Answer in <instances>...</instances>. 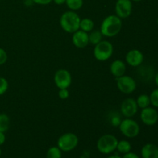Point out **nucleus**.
I'll return each instance as SVG.
<instances>
[{"instance_id": "obj_9", "label": "nucleus", "mask_w": 158, "mask_h": 158, "mask_svg": "<svg viewBox=\"0 0 158 158\" xmlns=\"http://www.w3.org/2000/svg\"><path fill=\"white\" fill-rule=\"evenodd\" d=\"M133 5L131 0H117L115 5L116 15L121 19L128 18L132 13Z\"/></svg>"}, {"instance_id": "obj_12", "label": "nucleus", "mask_w": 158, "mask_h": 158, "mask_svg": "<svg viewBox=\"0 0 158 158\" xmlns=\"http://www.w3.org/2000/svg\"><path fill=\"white\" fill-rule=\"evenodd\" d=\"M125 60L128 65L133 67H137L143 63L144 56L141 51L138 49H131L127 53Z\"/></svg>"}, {"instance_id": "obj_31", "label": "nucleus", "mask_w": 158, "mask_h": 158, "mask_svg": "<svg viewBox=\"0 0 158 158\" xmlns=\"http://www.w3.org/2000/svg\"><path fill=\"white\" fill-rule=\"evenodd\" d=\"M52 2H54L55 4L59 5V6H60V5H63L66 3V0H52Z\"/></svg>"}, {"instance_id": "obj_33", "label": "nucleus", "mask_w": 158, "mask_h": 158, "mask_svg": "<svg viewBox=\"0 0 158 158\" xmlns=\"http://www.w3.org/2000/svg\"><path fill=\"white\" fill-rule=\"evenodd\" d=\"M154 81H155L156 85H157V87H158V72L157 73H156L155 78H154Z\"/></svg>"}, {"instance_id": "obj_20", "label": "nucleus", "mask_w": 158, "mask_h": 158, "mask_svg": "<svg viewBox=\"0 0 158 158\" xmlns=\"http://www.w3.org/2000/svg\"><path fill=\"white\" fill-rule=\"evenodd\" d=\"M117 150L120 153V154H125L127 153L130 152L131 151V144L129 141L127 140H120V141H118V143H117Z\"/></svg>"}, {"instance_id": "obj_29", "label": "nucleus", "mask_w": 158, "mask_h": 158, "mask_svg": "<svg viewBox=\"0 0 158 158\" xmlns=\"http://www.w3.org/2000/svg\"><path fill=\"white\" fill-rule=\"evenodd\" d=\"M120 122H121L120 118L119 117H117V116L113 117L112 120H111V123H112V124L114 125V126H119L120 123Z\"/></svg>"}, {"instance_id": "obj_35", "label": "nucleus", "mask_w": 158, "mask_h": 158, "mask_svg": "<svg viewBox=\"0 0 158 158\" xmlns=\"http://www.w3.org/2000/svg\"><path fill=\"white\" fill-rule=\"evenodd\" d=\"M131 1H133V2H138L142 1V0H131Z\"/></svg>"}, {"instance_id": "obj_11", "label": "nucleus", "mask_w": 158, "mask_h": 158, "mask_svg": "<svg viewBox=\"0 0 158 158\" xmlns=\"http://www.w3.org/2000/svg\"><path fill=\"white\" fill-rule=\"evenodd\" d=\"M140 120L147 126H154L158 121V112L153 107L148 106L142 109L140 112Z\"/></svg>"}, {"instance_id": "obj_16", "label": "nucleus", "mask_w": 158, "mask_h": 158, "mask_svg": "<svg viewBox=\"0 0 158 158\" xmlns=\"http://www.w3.org/2000/svg\"><path fill=\"white\" fill-rule=\"evenodd\" d=\"M94 28V23L92 19L89 18H85L80 20V29L86 32H91Z\"/></svg>"}, {"instance_id": "obj_7", "label": "nucleus", "mask_w": 158, "mask_h": 158, "mask_svg": "<svg viewBox=\"0 0 158 158\" xmlns=\"http://www.w3.org/2000/svg\"><path fill=\"white\" fill-rule=\"evenodd\" d=\"M117 79V86L119 90L125 94H131L135 91L137 83L134 79L130 76H122Z\"/></svg>"}, {"instance_id": "obj_26", "label": "nucleus", "mask_w": 158, "mask_h": 158, "mask_svg": "<svg viewBox=\"0 0 158 158\" xmlns=\"http://www.w3.org/2000/svg\"><path fill=\"white\" fill-rule=\"evenodd\" d=\"M7 53L2 48H0V66L3 65L7 61Z\"/></svg>"}, {"instance_id": "obj_28", "label": "nucleus", "mask_w": 158, "mask_h": 158, "mask_svg": "<svg viewBox=\"0 0 158 158\" xmlns=\"http://www.w3.org/2000/svg\"><path fill=\"white\" fill-rule=\"evenodd\" d=\"M122 158H140V157H139V156L137 155V154H135V153H132L130 151V152L123 154V157Z\"/></svg>"}, {"instance_id": "obj_15", "label": "nucleus", "mask_w": 158, "mask_h": 158, "mask_svg": "<svg viewBox=\"0 0 158 158\" xmlns=\"http://www.w3.org/2000/svg\"><path fill=\"white\" fill-rule=\"evenodd\" d=\"M142 158H158V147L154 143H147L141 149Z\"/></svg>"}, {"instance_id": "obj_25", "label": "nucleus", "mask_w": 158, "mask_h": 158, "mask_svg": "<svg viewBox=\"0 0 158 158\" xmlns=\"http://www.w3.org/2000/svg\"><path fill=\"white\" fill-rule=\"evenodd\" d=\"M58 96L61 100H66L69 98V92L68 91V89H60Z\"/></svg>"}, {"instance_id": "obj_23", "label": "nucleus", "mask_w": 158, "mask_h": 158, "mask_svg": "<svg viewBox=\"0 0 158 158\" xmlns=\"http://www.w3.org/2000/svg\"><path fill=\"white\" fill-rule=\"evenodd\" d=\"M150 100L151 104H152L154 107L158 108V88L154 89L150 94Z\"/></svg>"}, {"instance_id": "obj_17", "label": "nucleus", "mask_w": 158, "mask_h": 158, "mask_svg": "<svg viewBox=\"0 0 158 158\" xmlns=\"http://www.w3.org/2000/svg\"><path fill=\"white\" fill-rule=\"evenodd\" d=\"M88 35H89V43H90L91 44L97 45V43L103 40V35L100 32V30H92L90 33L88 34Z\"/></svg>"}, {"instance_id": "obj_8", "label": "nucleus", "mask_w": 158, "mask_h": 158, "mask_svg": "<svg viewBox=\"0 0 158 158\" xmlns=\"http://www.w3.org/2000/svg\"><path fill=\"white\" fill-rule=\"evenodd\" d=\"M54 83L59 89H68L72 83L70 73L64 69L57 70L54 74Z\"/></svg>"}, {"instance_id": "obj_34", "label": "nucleus", "mask_w": 158, "mask_h": 158, "mask_svg": "<svg viewBox=\"0 0 158 158\" xmlns=\"http://www.w3.org/2000/svg\"><path fill=\"white\" fill-rule=\"evenodd\" d=\"M106 158H122V157H120L119 155H112V156H110V157H108Z\"/></svg>"}, {"instance_id": "obj_32", "label": "nucleus", "mask_w": 158, "mask_h": 158, "mask_svg": "<svg viewBox=\"0 0 158 158\" xmlns=\"http://www.w3.org/2000/svg\"><path fill=\"white\" fill-rule=\"evenodd\" d=\"M32 4H34L32 0H25V5L26 6H32Z\"/></svg>"}, {"instance_id": "obj_27", "label": "nucleus", "mask_w": 158, "mask_h": 158, "mask_svg": "<svg viewBox=\"0 0 158 158\" xmlns=\"http://www.w3.org/2000/svg\"><path fill=\"white\" fill-rule=\"evenodd\" d=\"M35 4L42 5V6H46V5L50 4L52 0H32Z\"/></svg>"}, {"instance_id": "obj_5", "label": "nucleus", "mask_w": 158, "mask_h": 158, "mask_svg": "<svg viewBox=\"0 0 158 158\" xmlns=\"http://www.w3.org/2000/svg\"><path fill=\"white\" fill-rule=\"evenodd\" d=\"M119 129L122 134L128 138H134L138 136L140 134V126L137 121L131 118H126L121 120Z\"/></svg>"}, {"instance_id": "obj_22", "label": "nucleus", "mask_w": 158, "mask_h": 158, "mask_svg": "<svg viewBox=\"0 0 158 158\" xmlns=\"http://www.w3.org/2000/svg\"><path fill=\"white\" fill-rule=\"evenodd\" d=\"M62 151L58 147H52L46 153V158H61Z\"/></svg>"}, {"instance_id": "obj_24", "label": "nucleus", "mask_w": 158, "mask_h": 158, "mask_svg": "<svg viewBox=\"0 0 158 158\" xmlns=\"http://www.w3.org/2000/svg\"><path fill=\"white\" fill-rule=\"evenodd\" d=\"M9 88V83L6 79L0 77V96L3 95Z\"/></svg>"}, {"instance_id": "obj_14", "label": "nucleus", "mask_w": 158, "mask_h": 158, "mask_svg": "<svg viewBox=\"0 0 158 158\" xmlns=\"http://www.w3.org/2000/svg\"><path fill=\"white\" fill-rule=\"evenodd\" d=\"M110 70L111 74L116 78L122 77L126 72V64L122 60H117L112 62L110 66Z\"/></svg>"}, {"instance_id": "obj_6", "label": "nucleus", "mask_w": 158, "mask_h": 158, "mask_svg": "<svg viewBox=\"0 0 158 158\" xmlns=\"http://www.w3.org/2000/svg\"><path fill=\"white\" fill-rule=\"evenodd\" d=\"M79 143L78 137L73 133H66L60 136L57 141V147L64 152L73 151L77 147Z\"/></svg>"}, {"instance_id": "obj_30", "label": "nucleus", "mask_w": 158, "mask_h": 158, "mask_svg": "<svg viewBox=\"0 0 158 158\" xmlns=\"http://www.w3.org/2000/svg\"><path fill=\"white\" fill-rule=\"evenodd\" d=\"M6 141V136H5L4 133L0 132V146L2 145Z\"/></svg>"}, {"instance_id": "obj_1", "label": "nucleus", "mask_w": 158, "mask_h": 158, "mask_svg": "<svg viewBox=\"0 0 158 158\" xmlns=\"http://www.w3.org/2000/svg\"><path fill=\"white\" fill-rule=\"evenodd\" d=\"M122 29V19L117 15H110L103 20L100 26V32L103 36L114 37Z\"/></svg>"}, {"instance_id": "obj_13", "label": "nucleus", "mask_w": 158, "mask_h": 158, "mask_svg": "<svg viewBox=\"0 0 158 158\" xmlns=\"http://www.w3.org/2000/svg\"><path fill=\"white\" fill-rule=\"evenodd\" d=\"M72 42L76 47L80 48V49L85 48L89 43L88 33L84 31L79 29L77 32H73Z\"/></svg>"}, {"instance_id": "obj_2", "label": "nucleus", "mask_w": 158, "mask_h": 158, "mask_svg": "<svg viewBox=\"0 0 158 158\" xmlns=\"http://www.w3.org/2000/svg\"><path fill=\"white\" fill-rule=\"evenodd\" d=\"M80 15L75 11H66L62 14L60 23L65 32L73 33L80 29Z\"/></svg>"}, {"instance_id": "obj_19", "label": "nucleus", "mask_w": 158, "mask_h": 158, "mask_svg": "<svg viewBox=\"0 0 158 158\" xmlns=\"http://www.w3.org/2000/svg\"><path fill=\"white\" fill-rule=\"evenodd\" d=\"M136 102H137V104L138 106V107L140 108V109L148 107L151 104L150 97L148 95H147V94H141V95L137 97Z\"/></svg>"}, {"instance_id": "obj_3", "label": "nucleus", "mask_w": 158, "mask_h": 158, "mask_svg": "<svg viewBox=\"0 0 158 158\" xmlns=\"http://www.w3.org/2000/svg\"><path fill=\"white\" fill-rule=\"evenodd\" d=\"M118 140L112 134H104L97 140V148L100 153L109 154L117 150Z\"/></svg>"}, {"instance_id": "obj_37", "label": "nucleus", "mask_w": 158, "mask_h": 158, "mask_svg": "<svg viewBox=\"0 0 158 158\" xmlns=\"http://www.w3.org/2000/svg\"><path fill=\"white\" fill-rule=\"evenodd\" d=\"M157 25H158V18H157Z\"/></svg>"}, {"instance_id": "obj_10", "label": "nucleus", "mask_w": 158, "mask_h": 158, "mask_svg": "<svg viewBox=\"0 0 158 158\" xmlns=\"http://www.w3.org/2000/svg\"><path fill=\"white\" fill-rule=\"evenodd\" d=\"M137 102L133 98H127L122 102L120 105V112L126 118H132L138 111Z\"/></svg>"}, {"instance_id": "obj_18", "label": "nucleus", "mask_w": 158, "mask_h": 158, "mask_svg": "<svg viewBox=\"0 0 158 158\" xmlns=\"http://www.w3.org/2000/svg\"><path fill=\"white\" fill-rule=\"evenodd\" d=\"M10 127V119L8 115L0 114V132L5 133L9 130Z\"/></svg>"}, {"instance_id": "obj_21", "label": "nucleus", "mask_w": 158, "mask_h": 158, "mask_svg": "<svg viewBox=\"0 0 158 158\" xmlns=\"http://www.w3.org/2000/svg\"><path fill=\"white\" fill-rule=\"evenodd\" d=\"M65 4L70 10L77 11L82 8L83 5V0H66Z\"/></svg>"}, {"instance_id": "obj_4", "label": "nucleus", "mask_w": 158, "mask_h": 158, "mask_svg": "<svg viewBox=\"0 0 158 158\" xmlns=\"http://www.w3.org/2000/svg\"><path fill=\"white\" fill-rule=\"evenodd\" d=\"M114 52V46L112 43L106 40H102L97 45L94 49V56L97 60L104 62L109 60Z\"/></svg>"}, {"instance_id": "obj_36", "label": "nucleus", "mask_w": 158, "mask_h": 158, "mask_svg": "<svg viewBox=\"0 0 158 158\" xmlns=\"http://www.w3.org/2000/svg\"><path fill=\"white\" fill-rule=\"evenodd\" d=\"M1 154H2V151H1V148H0V156H1Z\"/></svg>"}]
</instances>
